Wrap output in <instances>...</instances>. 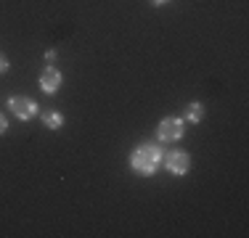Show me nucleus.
Segmentation results:
<instances>
[{"instance_id": "obj_6", "label": "nucleus", "mask_w": 249, "mask_h": 238, "mask_svg": "<svg viewBox=\"0 0 249 238\" xmlns=\"http://www.w3.org/2000/svg\"><path fill=\"white\" fill-rule=\"evenodd\" d=\"M40 122H43V127H48V130H61L64 124H67V117L61 114V111H56V109H48V111H43L40 114Z\"/></svg>"}, {"instance_id": "obj_3", "label": "nucleus", "mask_w": 249, "mask_h": 238, "mask_svg": "<svg viewBox=\"0 0 249 238\" xmlns=\"http://www.w3.org/2000/svg\"><path fill=\"white\" fill-rule=\"evenodd\" d=\"M5 106L19 122H32L35 117H40V106L32 95H8Z\"/></svg>"}, {"instance_id": "obj_8", "label": "nucleus", "mask_w": 249, "mask_h": 238, "mask_svg": "<svg viewBox=\"0 0 249 238\" xmlns=\"http://www.w3.org/2000/svg\"><path fill=\"white\" fill-rule=\"evenodd\" d=\"M8 69H11L8 56H5V53H0V74H8Z\"/></svg>"}, {"instance_id": "obj_4", "label": "nucleus", "mask_w": 249, "mask_h": 238, "mask_svg": "<svg viewBox=\"0 0 249 238\" xmlns=\"http://www.w3.org/2000/svg\"><path fill=\"white\" fill-rule=\"evenodd\" d=\"M37 87L43 90V95H56L58 90L64 87V74L56 64H48L37 77Z\"/></svg>"}, {"instance_id": "obj_2", "label": "nucleus", "mask_w": 249, "mask_h": 238, "mask_svg": "<svg viewBox=\"0 0 249 238\" xmlns=\"http://www.w3.org/2000/svg\"><path fill=\"white\" fill-rule=\"evenodd\" d=\"M183 135H186V122H183V117H162L157 124V140L162 143V146H170V143H178L183 140Z\"/></svg>"}, {"instance_id": "obj_1", "label": "nucleus", "mask_w": 249, "mask_h": 238, "mask_svg": "<svg viewBox=\"0 0 249 238\" xmlns=\"http://www.w3.org/2000/svg\"><path fill=\"white\" fill-rule=\"evenodd\" d=\"M162 159H164L162 143H159V140L157 143H154V140H143V143H138V146L130 151L127 164H130V170H133V175H138V177H154L159 172Z\"/></svg>"}, {"instance_id": "obj_7", "label": "nucleus", "mask_w": 249, "mask_h": 238, "mask_svg": "<svg viewBox=\"0 0 249 238\" xmlns=\"http://www.w3.org/2000/svg\"><path fill=\"white\" fill-rule=\"evenodd\" d=\"M204 119V103L201 101H191L186 106V114H183V122L186 124H199Z\"/></svg>"}, {"instance_id": "obj_9", "label": "nucleus", "mask_w": 249, "mask_h": 238, "mask_svg": "<svg viewBox=\"0 0 249 238\" xmlns=\"http://www.w3.org/2000/svg\"><path fill=\"white\" fill-rule=\"evenodd\" d=\"M56 58H58V53L53 51V48H51V51H45V61H48V64H56Z\"/></svg>"}, {"instance_id": "obj_5", "label": "nucleus", "mask_w": 249, "mask_h": 238, "mask_svg": "<svg viewBox=\"0 0 249 238\" xmlns=\"http://www.w3.org/2000/svg\"><path fill=\"white\" fill-rule=\"evenodd\" d=\"M162 162H164V170H167L170 175H175V177H186L188 172H191V153L180 151V148L170 151Z\"/></svg>"}, {"instance_id": "obj_10", "label": "nucleus", "mask_w": 249, "mask_h": 238, "mask_svg": "<svg viewBox=\"0 0 249 238\" xmlns=\"http://www.w3.org/2000/svg\"><path fill=\"white\" fill-rule=\"evenodd\" d=\"M8 133V119H5V114H0V135Z\"/></svg>"}, {"instance_id": "obj_11", "label": "nucleus", "mask_w": 249, "mask_h": 238, "mask_svg": "<svg viewBox=\"0 0 249 238\" xmlns=\"http://www.w3.org/2000/svg\"><path fill=\"white\" fill-rule=\"evenodd\" d=\"M149 3L154 5V8H162V5H167V3H173V0H149Z\"/></svg>"}]
</instances>
